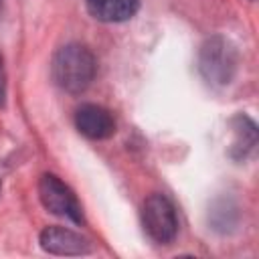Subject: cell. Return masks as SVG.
Returning <instances> with one entry per match:
<instances>
[{"mask_svg":"<svg viewBox=\"0 0 259 259\" xmlns=\"http://www.w3.org/2000/svg\"><path fill=\"white\" fill-rule=\"evenodd\" d=\"M233 132L235 142L231 146V156L235 160H245L249 154H253L257 146V127L247 115H237L233 119Z\"/></svg>","mask_w":259,"mask_h":259,"instance_id":"8","label":"cell"},{"mask_svg":"<svg viewBox=\"0 0 259 259\" xmlns=\"http://www.w3.org/2000/svg\"><path fill=\"white\" fill-rule=\"evenodd\" d=\"M97 61L95 55L79 42H69L61 47L51 61V75L57 87L71 95L83 93L95 79Z\"/></svg>","mask_w":259,"mask_h":259,"instance_id":"1","label":"cell"},{"mask_svg":"<svg viewBox=\"0 0 259 259\" xmlns=\"http://www.w3.org/2000/svg\"><path fill=\"white\" fill-rule=\"evenodd\" d=\"M6 95H8V75H6L4 57L0 53V107L6 105Z\"/></svg>","mask_w":259,"mask_h":259,"instance_id":"9","label":"cell"},{"mask_svg":"<svg viewBox=\"0 0 259 259\" xmlns=\"http://www.w3.org/2000/svg\"><path fill=\"white\" fill-rule=\"evenodd\" d=\"M75 127L89 140H107L115 134V119L103 105L83 103L75 111Z\"/></svg>","mask_w":259,"mask_h":259,"instance_id":"6","label":"cell"},{"mask_svg":"<svg viewBox=\"0 0 259 259\" xmlns=\"http://www.w3.org/2000/svg\"><path fill=\"white\" fill-rule=\"evenodd\" d=\"M2 2H4V0H0V8H2Z\"/></svg>","mask_w":259,"mask_h":259,"instance_id":"10","label":"cell"},{"mask_svg":"<svg viewBox=\"0 0 259 259\" xmlns=\"http://www.w3.org/2000/svg\"><path fill=\"white\" fill-rule=\"evenodd\" d=\"M85 6L99 22H125L140 10V0H85Z\"/></svg>","mask_w":259,"mask_h":259,"instance_id":"7","label":"cell"},{"mask_svg":"<svg viewBox=\"0 0 259 259\" xmlns=\"http://www.w3.org/2000/svg\"><path fill=\"white\" fill-rule=\"evenodd\" d=\"M38 198L42 206L57 214L63 217L75 225H83V208L75 196V192L55 174H42L38 180Z\"/></svg>","mask_w":259,"mask_h":259,"instance_id":"4","label":"cell"},{"mask_svg":"<svg viewBox=\"0 0 259 259\" xmlns=\"http://www.w3.org/2000/svg\"><path fill=\"white\" fill-rule=\"evenodd\" d=\"M142 225L158 245H170L178 235V214L172 200L164 194H150L142 206Z\"/></svg>","mask_w":259,"mask_h":259,"instance_id":"3","label":"cell"},{"mask_svg":"<svg viewBox=\"0 0 259 259\" xmlns=\"http://www.w3.org/2000/svg\"><path fill=\"white\" fill-rule=\"evenodd\" d=\"M239 69V53L235 45L221 36H208L198 51V71L202 79L212 87L229 85Z\"/></svg>","mask_w":259,"mask_h":259,"instance_id":"2","label":"cell"},{"mask_svg":"<svg viewBox=\"0 0 259 259\" xmlns=\"http://www.w3.org/2000/svg\"><path fill=\"white\" fill-rule=\"evenodd\" d=\"M40 247L51 255H63V257H75V255H87L91 253V243L81 233L67 229V227H47L40 233Z\"/></svg>","mask_w":259,"mask_h":259,"instance_id":"5","label":"cell"}]
</instances>
